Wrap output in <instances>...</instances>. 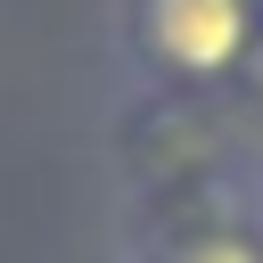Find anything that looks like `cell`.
Wrapping results in <instances>:
<instances>
[{
  "mask_svg": "<svg viewBox=\"0 0 263 263\" xmlns=\"http://www.w3.org/2000/svg\"><path fill=\"white\" fill-rule=\"evenodd\" d=\"M255 74H263V49H255Z\"/></svg>",
  "mask_w": 263,
  "mask_h": 263,
  "instance_id": "3",
  "label": "cell"
},
{
  "mask_svg": "<svg viewBox=\"0 0 263 263\" xmlns=\"http://www.w3.org/2000/svg\"><path fill=\"white\" fill-rule=\"evenodd\" d=\"M173 263H263V255H255L247 238H189Z\"/></svg>",
  "mask_w": 263,
  "mask_h": 263,
  "instance_id": "2",
  "label": "cell"
},
{
  "mask_svg": "<svg viewBox=\"0 0 263 263\" xmlns=\"http://www.w3.org/2000/svg\"><path fill=\"white\" fill-rule=\"evenodd\" d=\"M140 33L181 74H222L247 58V0H148Z\"/></svg>",
  "mask_w": 263,
  "mask_h": 263,
  "instance_id": "1",
  "label": "cell"
}]
</instances>
